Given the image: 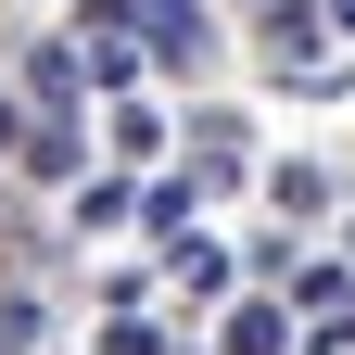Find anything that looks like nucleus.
Segmentation results:
<instances>
[{"mask_svg": "<svg viewBox=\"0 0 355 355\" xmlns=\"http://www.w3.org/2000/svg\"><path fill=\"white\" fill-rule=\"evenodd\" d=\"M216 355H292V304H229V330H216Z\"/></svg>", "mask_w": 355, "mask_h": 355, "instance_id": "nucleus-1", "label": "nucleus"}, {"mask_svg": "<svg viewBox=\"0 0 355 355\" xmlns=\"http://www.w3.org/2000/svg\"><path fill=\"white\" fill-rule=\"evenodd\" d=\"M153 153H165V114L127 102V114H114V165H153Z\"/></svg>", "mask_w": 355, "mask_h": 355, "instance_id": "nucleus-7", "label": "nucleus"}, {"mask_svg": "<svg viewBox=\"0 0 355 355\" xmlns=\"http://www.w3.org/2000/svg\"><path fill=\"white\" fill-rule=\"evenodd\" d=\"M102 355H178V343H165L153 318H114V343H102Z\"/></svg>", "mask_w": 355, "mask_h": 355, "instance_id": "nucleus-10", "label": "nucleus"}, {"mask_svg": "<svg viewBox=\"0 0 355 355\" xmlns=\"http://www.w3.org/2000/svg\"><path fill=\"white\" fill-rule=\"evenodd\" d=\"M266 64H318V0H266Z\"/></svg>", "mask_w": 355, "mask_h": 355, "instance_id": "nucleus-3", "label": "nucleus"}, {"mask_svg": "<svg viewBox=\"0 0 355 355\" xmlns=\"http://www.w3.org/2000/svg\"><path fill=\"white\" fill-rule=\"evenodd\" d=\"M13 153H26V114H13V102H0V165H13Z\"/></svg>", "mask_w": 355, "mask_h": 355, "instance_id": "nucleus-11", "label": "nucleus"}, {"mask_svg": "<svg viewBox=\"0 0 355 355\" xmlns=\"http://www.w3.org/2000/svg\"><path fill=\"white\" fill-rule=\"evenodd\" d=\"M266 203H279V216H330V165H266Z\"/></svg>", "mask_w": 355, "mask_h": 355, "instance_id": "nucleus-4", "label": "nucleus"}, {"mask_svg": "<svg viewBox=\"0 0 355 355\" xmlns=\"http://www.w3.org/2000/svg\"><path fill=\"white\" fill-rule=\"evenodd\" d=\"M318 13H330V26H343V38H355V0H318Z\"/></svg>", "mask_w": 355, "mask_h": 355, "instance_id": "nucleus-12", "label": "nucleus"}, {"mask_svg": "<svg viewBox=\"0 0 355 355\" xmlns=\"http://www.w3.org/2000/svg\"><path fill=\"white\" fill-rule=\"evenodd\" d=\"M64 216H76V229H127V216H140V191H127V178H76Z\"/></svg>", "mask_w": 355, "mask_h": 355, "instance_id": "nucleus-5", "label": "nucleus"}, {"mask_svg": "<svg viewBox=\"0 0 355 355\" xmlns=\"http://www.w3.org/2000/svg\"><path fill=\"white\" fill-rule=\"evenodd\" d=\"M26 89H38V114H76V89H89V64H76V51H38V64H26Z\"/></svg>", "mask_w": 355, "mask_h": 355, "instance_id": "nucleus-6", "label": "nucleus"}, {"mask_svg": "<svg viewBox=\"0 0 355 355\" xmlns=\"http://www.w3.org/2000/svg\"><path fill=\"white\" fill-rule=\"evenodd\" d=\"M89 76H102V89H127V76H140V38H89V51H76Z\"/></svg>", "mask_w": 355, "mask_h": 355, "instance_id": "nucleus-8", "label": "nucleus"}, {"mask_svg": "<svg viewBox=\"0 0 355 355\" xmlns=\"http://www.w3.org/2000/svg\"><path fill=\"white\" fill-rule=\"evenodd\" d=\"M216 279H229V254H216V241L191 229V241H178V292H216Z\"/></svg>", "mask_w": 355, "mask_h": 355, "instance_id": "nucleus-9", "label": "nucleus"}, {"mask_svg": "<svg viewBox=\"0 0 355 355\" xmlns=\"http://www.w3.org/2000/svg\"><path fill=\"white\" fill-rule=\"evenodd\" d=\"M26 178H76L89 165V140H76V114H26V153H13Z\"/></svg>", "mask_w": 355, "mask_h": 355, "instance_id": "nucleus-2", "label": "nucleus"}]
</instances>
